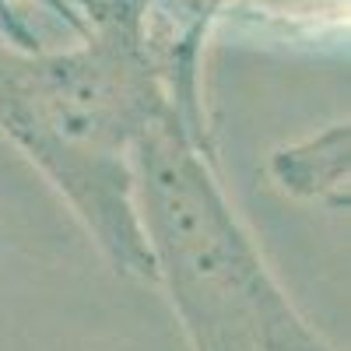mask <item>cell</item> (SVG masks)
I'll list each match as a JSON object with an SVG mask.
<instances>
[{"label": "cell", "instance_id": "1", "mask_svg": "<svg viewBox=\"0 0 351 351\" xmlns=\"http://www.w3.org/2000/svg\"><path fill=\"white\" fill-rule=\"evenodd\" d=\"M169 112L123 0H88L84 32L64 49L0 39V134L67 200L116 274L152 285L130 152Z\"/></svg>", "mask_w": 351, "mask_h": 351}, {"label": "cell", "instance_id": "2", "mask_svg": "<svg viewBox=\"0 0 351 351\" xmlns=\"http://www.w3.org/2000/svg\"><path fill=\"white\" fill-rule=\"evenodd\" d=\"M134 211L155 285L190 351H337L295 309L218 180V155L176 116L130 152Z\"/></svg>", "mask_w": 351, "mask_h": 351}, {"label": "cell", "instance_id": "3", "mask_svg": "<svg viewBox=\"0 0 351 351\" xmlns=\"http://www.w3.org/2000/svg\"><path fill=\"white\" fill-rule=\"evenodd\" d=\"M348 144L351 127L334 123L319 134L291 141L271 155V180L295 200L348 208Z\"/></svg>", "mask_w": 351, "mask_h": 351}, {"label": "cell", "instance_id": "4", "mask_svg": "<svg viewBox=\"0 0 351 351\" xmlns=\"http://www.w3.org/2000/svg\"><path fill=\"white\" fill-rule=\"evenodd\" d=\"M18 0H0V39H8L11 46H21V49H32V46H43L36 39V32L21 21L18 14ZM43 4L60 18L74 36L84 32V0H43Z\"/></svg>", "mask_w": 351, "mask_h": 351}]
</instances>
